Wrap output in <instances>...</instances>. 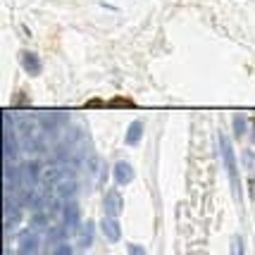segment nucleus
<instances>
[{"label":"nucleus","instance_id":"f257e3e1","mask_svg":"<svg viewBox=\"0 0 255 255\" xmlns=\"http://www.w3.org/2000/svg\"><path fill=\"white\" fill-rule=\"evenodd\" d=\"M222 143V157H224V165H227V172L232 177V186H234V193L239 196V172H236V157H234V150H232V143L227 138H220Z\"/></svg>","mask_w":255,"mask_h":255},{"label":"nucleus","instance_id":"f03ea898","mask_svg":"<svg viewBox=\"0 0 255 255\" xmlns=\"http://www.w3.org/2000/svg\"><path fill=\"white\" fill-rule=\"evenodd\" d=\"M105 210H108L110 217H117L122 212V196L117 191H108L105 193Z\"/></svg>","mask_w":255,"mask_h":255},{"label":"nucleus","instance_id":"7ed1b4c3","mask_svg":"<svg viewBox=\"0 0 255 255\" xmlns=\"http://www.w3.org/2000/svg\"><path fill=\"white\" fill-rule=\"evenodd\" d=\"M100 227H103V232H105V236L110 239V241H120V236H122V229H120V224H117V217H105L103 222H100Z\"/></svg>","mask_w":255,"mask_h":255},{"label":"nucleus","instance_id":"20e7f679","mask_svg":"<svg viewBox=\"0 0 255 255\" xmlns=\"http://www.w3.org/2000/svg\"><path fill=\"white\" fill-rule=\"evenodd\" d=\"M112 174H115V179H117V184H129L133 179V169H131V165L129 162H117L115 165V169H112Z\"/></svg>","mask_w":255,"mask_h":255},{"label":"nucleus","instance_id":"39448f33","mask_svg":"<svg viewBox=\"0 0 255 255\" xmlns=\"http://www.w3.org/2000/svg\"><path fill=\"white\" fill-rule=\"evenodd\" d=\"M22 67L29 72V74H38L41 72V62L33 53H22Z\"/></svg>","mask_w":255,"mask_h":255},{"label":"nucleus","instance_id":"423d86ee","mask_svg":"<svg viewBox=\"0 0 255 255\" xmlns=\"http://www.w3.org/2000/svg\"><path fill=\"white\" fill-rule=\"evenodd\" d=\"M143 136V124L141 122H131L129 131H127V143H138Z\"/></svg>","mask_w":255,"mask_h":255},{"label":"nucleus","instance_id":"0eeeda50","mask_svg":"<svg viewBox=\"0 0 255 255\" xmlns=\"http://www.w3.org/2000/svg\"><path fill=\"white\" fill-rule=\"evenodd\" d=\"M91 241H93V222H86L81 229V236H79V248H89Z\"/></svg>","mask_w":255,"mask_h":255},{"label":"nucleus","instance_id":"6e6552de","mask_svg":"<svg viewBox=\"0 0 255 255\" xmlns=\"http://www.w3.org/2000/svg\"><path fill=\"white\" fill-rule=\"evenodd\" d=\"M77 224H79V208L77 205H67V227L77 229Z\"/></svg>","mask_w":255,"mask_h":255},{"label":"nucleus","instance_id":"1a4fd4ad","mask_svg":"<svg viewBox=\"0 0 255 255\" xmlns=\"http://www.w3.org/2000/svg\"><path fill=\"white\" fill-rule=\"evenodd\" d=\"M232 255H244V241H241V236H234L232 239Z\"/></svg>","mask_w":255,"mask_h":255},{"label":"nucleus","instance_id":"9d476101","mask_svg":"<svg viewBox=\"0 0 255 255\" xmlns=\"http://www.w3.org/2000/svg\"><path fill=\"white\" fill-rule=\"evenodd\" d=\"M129 255H145V248L138 244H131L129 246Z\"/></svg>","mask_w":255,"mask_h":255},{"label":"nucleus","instance_id":"9b49d317","mask_svg":"<svg viewBox=\"0 0 255 255\" xmlns=\"http://www.w3.org/2000/svg\"><path fill=\"white\" fill-rule=\"evenodd\" d=\"M53 255H72V246H67V244L57 246V251H55Z\"/></svg>","mask_w":255,"mask_h":255},{"label":"nucleus","instance_id":"f8f14e48","mask_svg":"<svg viewBox=\"0 0 255 255\" xmlns=\"http://www.w3.org/2000/svg\"><path fill=\"white\" fill-rule=\"evenodd\" d=\"M234 124H236V133H244V117H241V115H236Z\"/></svg>","mask_w":255,"mask_h":255}]
</instances>
